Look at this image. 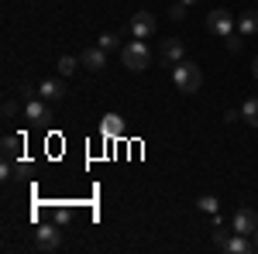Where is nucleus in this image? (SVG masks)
<instances>
[{
  "mask_svg": "<svg viewBox=\"0 0 258 254\" xmlns=\"http://www.w3.org/2000/svg\"><path fill=\"white\" fill-rule=\"evenodd\" d=\"M182 59H186L182 41L179 38H162V45H159V62L162 65H179Z\"/></svg>",
  "mask_w": 258,
  "mask_h": 254,
  "instance_id": "nucleus-6",
  "label": "nucleus"
},
{
  "mask_svg": "<svg viewBox=\"0 0 258 254\" xmlns=\"http://www.w3.org/2000/svg\"><path fill=\"white\" fill-rule=\"evenodd\" d=\"M80 65L83 69H90V72H100L103 65H107V52L103 48H86V52H80Z\"/></svg>",
  "mask_w": 258,
  "mask_h": 254,
  "instance_id": "nucleus-9",
  "label": "nucleus"
},
{
  "mask_svg": "<svg viewBox=\"0 0 258 254\" xmlns=\"http://www.w3.org/2000/svg\"><path fill=\"white\" fill-rule=\"evenodd\" d=\"M238 31L244 35V38L258 35V11H241V18H238Z\"/></svg>",
  "mask_w": 258,
  "mask_h": 254,
  "instance_id": "nucleus-13",
  "label": "nucleus"
},
{
  "mask_svg": "<svg viewBox=\"0 0 258 254\" xmlns=\"http://www.w3.org/2000/svg\"><path fill=\"white\" fill-rule=\"evenodd\" d=\"M182 4H186V7H197V4H200V0H182Z\"/></svg>",
  "mask_w": 258,
  "mask_h": 254,
  "instance_id": "nucleus-25",
  "label": "nucleus"
},
{
  "mask_svg": "<svg viewBox=\"0 0 258 254\" xmlns=\"http://www.w3.org/2000/svg\"><path fill=\"white\" fill-rule=\"evenodd\" d=\"M155 28H159V24H155V14H152V11H138L135 18L127 21V35H131V38H138V41L152 38V35H155Z\"/></svg>",
  "mask_w": 258,
  "mask_h": 254,
  "instance_id": "nucleus-4",
  "label": "nucleus"
},
{
  "mask_svg": "<svg viewBox=\"0 0 258 254\" xmlns=\"http://www.w3.org/2000/svg\"><path fill=\"white\" fill-rule=\"evenodd\" d=\"M69 216H73V210L69 206H59L55 210V223H69Z\"/></svg>",
  "mask_w": 258,
  "mask_h": 254,
  "instance_id": "nucleus-22",
  "label": "nucleus"
},
{
  "mask_svg": "<svg viewBox=\"0 0 258 254\" xmlns=\"http://www.w3.org/2000/svg\"><path fill=\"white\" fill-rule=\"evenodd\" d=\"M0 151H4V158L18 161L21 151H24V134H7L4 141H0Z\"/></svg>",
  "mask_w": 258,
  "mask_h": 254,
  "instance_id": "nucleus-10",
  "label": "nucleus"
},
{
  "mask_svg": "<svg viewBox=\"0 0 258 254\" xmlns=\"http://www.w3.org/2000/svg\"><path fill=\"white\" fill-rule=\"evenodd\" d=\"M231 230H234V234H255L258 230V213L255 210H238V213L231 216Z\"/></svg>",
  "mask_w": 258,
  "mask_h": 254,
  "instance_id": "nucleus-7",
  "label": "nucleus"
},
{
  "mask_svg": "<svg viewBox=\"0 0 258 254\" xmlns=\"http://www.w3.org/2000/svg\"><path fill=\"white\" fill-rule=\"evenodd\" d=\"M55 65H59V76H73V72H76V65H80V59H73V55H62Z\"/></svg>",
  "mask_w": 258,
  "mask_h": 254,
  "instance_id": "nucleus-16",
  "label": "nucleus"
},
{
  "mask_svg": "<svg viewBox=\"0 0 258 254\" xmlns=\"http://www.w3.org/2000/svg\"><path fill=\"white\" fill-rule=\"evenodd\" d=\"M120 62L131 69V72H145L148 65H152V52H148V45L145 41H127L124 48H120Z\"/></svg>",
  "mask_w": 258,
  "mask_h": 254,
  "instance_id": "nucleus-2",
  "label": "nucleus"
},
{
  "mask_svg": "<svg viewBox=\"0 0 258 254\" xmlns=\"http://www.w3.org/2000/svg\"><path fill=\"white\" fill-rule=\"evenodd\" d=\"M241 117L248 120L251 127H258V97H248L244 103H241Z\"/></svg>",
  "mask_w": 258,
  "mask_h": 254,
  "instance_id": "nucleus-15",
  "label": "nucleus"
},
{
  "mask_svg": "<svg viewBox=\"0 0 258 254\" xmlns=\"http://www.w3.org/2000/svg\"><path fill=\"white\" fill-rule=\"evenodd\" d=\"M251 76H255V79H258V59H255V65H251Z\"/></svg>",
  "mask_w": 258,
  "mask_h": 254,
  "instance_id": "nucleus-24",
  "label": "nucleus"
},
{
  "mask_svg": "<svg viewBox=\"0 0 258 254\" xmlns=\"http://www.w3.org/2000/svg\"><path fill=\"white\" fill-rule=\"evenodd\" d=\"M251 237H255V251H258V230H255V234H251Z\"/></svg>",
  "mask_w": 258,
  "mask_h": 254,
  "instance_id": "nucleus-26",
  "label": "nucleus"
},
{
  "mask_svg": "<svg viewBox=\"0 0 258 254\" xmlns=\"http://www.w3.org/2000/svg\"><path fill=\"white\" fill-rule=\"evenodd\" d=\"M197 210H203V213H217V210H220L217 196H200V199H197Z\"/></svg>",
  "mask_w": 258,
  "mask_h": 254,
  "instance_id": "nucleus-17",
  "label": "nucleus"
},
{
  "mask_svg": "<svg viewBox=\"0 0 258 254\" xmlns=\"http://www.w3.org/2000/svg\"><path fill=\"white\" fill-rule=\"evenodd\" d=\"M172 82H176L179 93L193 97V93H200V86H203V72H200V65L182 59L179 65H172Z\"/></svg>",
  "mask_w": 258,
  "mask_h": 254,
  "instance_id": "nucleus-1",
  "label": "nucleus"
},
{
  "mask_svg": "<svg viewBox=\"0 0 258 254\" xmlns=\"http://www.w3.org/2000/svg\"><path fill=\"white\" fill-rule=\"evenodd\" d=\"M224 251L227 254H248V251H255V244H248V234H234V237H227Z\"/></svg>",
  "mask_w": 258,
  "mask_h": 254,
  "instance_id": "nucleus-14",
  "label": "nucleus"
},
{
  "mask_svg": "<svg viewBox=\"0 0 258 254\" xmlns=\"http://www.w3.org/2000/svg\"><path fill=\"white\" fill-rule=\"evenodd\" d=\"M62 223H41L38 230H35V244H38L41 251H55L62 244Z\"/></svg>",
  "mask_w": 258,
  "mask_h": 254,
  "instance_id": "nucleus-5",
  "label": "nucleus"
},
{
  "mask_svg": "<svg viewBox=\"0 0 258 254\" xmlns=\"http://www.w3.org/2000/svg\"><path fill=\"white\" fill-rule=\"evenodd\" d=\"M38 97L41 100H62L66 97V82H62V79H45L38 86Z\"/></svg>",
  "mask_w": 258,
  "mask_h": 254,
  "instance_id": "nucleus-11",
  "label": "nucleus"
},
{
  "mask_svg": "<svg viewBox=\"0 0 258 254\" xmlns=\"http://www.w3.org/2000/svg\"><path fill=\"white\" fill-rule=\"evenodd\" d=\"M186 11H189V7H186L182 0H176V4L169 7V18H172V21H182V18H186Z\"/></svg>",
  "mask_w": 258,
  "mask_h": 254,
  "instance_id": "nucleus-19",
  "label": "nucleus"
},
{
  "mask_svg": "<svg viewBox=\"0 0 258 254\" xmlns=\"http://www.w3.org/2000/svg\"><path fill=\"white\" fill-rule=\"evenodd\" d=\"M207 28H210L214 35H220V38H227V35L238 31V18H234L227 7H214V11L207 14Z\"/></svg>",
  "mask_w": 258,
  "mask_h": 254,
  "instance_id": "nucleus-3",
  "label": "nucleus"
},
{
  "mask_svg": "<svg viewBox=\"0 0 258 254\" xmlns=\"http://www.w3.org/2000/svg\"><path fill=\"white\" fill-rule=\"evenodd\" d=\"M100 48H103V52H114V48H124V45H120L117 35H110V31H107V35H100Z\"/></svg>",
  "mask_w": 258,
  "mask_h": 254,
  "instance_id": "nucleus-18",
  "label": "nucleus"
},
{
  "mask_svg": "<svg viewBox=\"0 0 258 254\" xmlns=\"http://www.w3.org/2000/svg\"><path fill=\"white\" fill-rule=\"evenodd\" d=\"M100 134L103 137H120L124 134V120H120L117 114H103V120H100Z\"/></svg>",
  "mask_w": 258,
  "mask_h": 254,
  "instance_id": "nucleus-12",
  "label": "nucleus"
},
{
  "mask_svg": "<svg viewBox=\"0 0 258 254\" xmlns=\"http://www.w3.org/2000/svg\"><path fill=\"white\" fill-rule=\"evenodd\" d=\"M241 45H244V35H241V31L227 35V52H241Z\"/></svg>",
  "mask_w": 258,
  "mask_h": 254,
  "instance_id": "nucleus-20",
  "label": "nucleus"
},
{
  "mask_svg": "<svg viewBox=\"0 0 258 254\" xmlns=\"http://www.w3.org/2000/svg\"><path fill=\"white\" fill-rule=\"evenodd\" d=\"M14 114H18V103L7 100V103H4V117H14Z\"/></svg>",
  "mask_w": 258,
  "mask_h": 254,
  "instance_id": "nucleus-23",
  "label": "nucleus"
},
{
  "mask_svg": "<svg viewBox=\"0 0 258 254\" xmlns=\"http://www.w3.org/2000/svg\"><path fill=\"white\" fill-rule=\"evenodd\" d=\"M24 120H28V124H48V120H52V114H48V100H41V97L28 100Z\"/></svg>",
  "mask_w": 258,
  "mask_h": 254,
  "instance_id": "nucleus-8",
  "label": "nucleus"
},
{
  "mask_svg": "<svg viewBox=\"0 0 258 254\" xmlns=\"http://www.w3.org/2000/svg\"><path fill=\"white\" fill-rule=\"evenodd\" d=\"M14 172H18V168H14V161H11V158H4V165H0V179H14Z\"/></svg>",
  "mask_w": 258,
  "mask_h": 254,
  "instance_id": "nucleus-21",
  "label": "nucleus"
}]
</instances>
